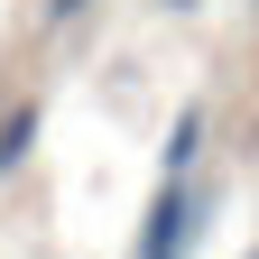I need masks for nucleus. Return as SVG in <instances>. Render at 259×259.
<instances>
[{"label":"nucleus","mask_w":259,"mask_h":259,"mask_svg":"<svg viewBox=\"0 0 259 259\" xmlns=\"http://www.w3.org/2000/svg\"><path fill=\"white\" fill-rule=\"evenodd\" d=\"M204 130L213 111L185 102L167 120V157H157V194L139 213V241H130V259H194V241L213 232V185H204Z\"/></svg>","instance_id":"nucleus-1"},{"label":"nucleus","mask_w":259,"mask_h":259,"mask_svg":"<svg viewBox=\"0 0 259 259\" xmlns=\"http://www.w3.org/2000/svg\"><path fill=\"white\" fill-rule=\"evenodd\" d=\"M37 130H47V111H37V102H10V111H0V176H19V167H28Z\"/></svg>","instance_id":"nucleus-2"},{"label":"nucleus","mask_w":259,"mask_h":259,"mask_svg":"<svg viewBox=\"0 0 259 259\" xmlns=\"http://www.w3.org/2000/svg\"><path fill=\"white\" fill-rule=\"evenodd\" d=\"M93 0H47V28H65V19H83Z\"/></svg>","instance_id":"nucleus-3"},{"label":"nucleus","mask_w":259,"mask_h":259,"mask_svg":"<svg viewBox=\"0 0 259 259\" xmlns=\"http://www.w3.org/2000/svg\"><path fill=\"white\" fill-rule=\"evenodd\" d=\"M157 10H167V19H194V0H157Z\"/></svg>","instance_id":"nucleus-4"},{"label":"nucleus","mask_w":259,"mask_h":259,"mask_svg":"<svg viewBox=\"0 0 259 259\" xmlns=\"http://www.w3.org/2000/svg\"><path fill=\"white\" fill-rule=\"evenodd\" d=\"M250 10H259V0H250Z\"/></svg>","instance_id":"nucleus-5"},{"label":"nucleus","mask_w":259,"mask_h":259,"mask_svg":"<svg viewBox=\"0 0 259 259\" xmlns=\"http://www.w3.org/2000/svg\"><path fill=\"white\" fill-rule=\"evenodd\" d=\"M250 259H259V250H250Z\"/></svg>","instance_id":"nucleus-6"}]
</instances>
